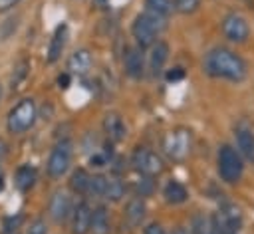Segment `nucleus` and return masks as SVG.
<instances>
[{
  "label": "nucleus",
  "instance_id": "obj_1",
  "mask_svg": "<svg viewBox=\"0 0 254 234\" xmlns=\"http://www.w3.org/2000/svg\"><path fill=\"white\" fill-rule=\"evenodd\" d=\"M202 71L214 79H226L232 83H240L248 75V65L236 52L228 48H212L204 54Z\"/></svg>",
  "mask_w": 254,
  "mask_h": 234
},
{
  "label": "nucleus",
  "instance_id": "obj_2",
  "mask_svg": "<svg viewBox=\"0 0 254 234\" xmlns=\"http://www.w3.org/2000/svg\"><path fill=\"white\" fill-rule=\"evenodd\" d=\"M165 26H167V18H163V16H157L149 10L137 14L131 24V34L137 42V48H141V50L151 48L157 42V36Z\"/></svg>",
  "mask_w": 254,
  "mask_h": 234
},
{
  "label": "nucleus",
  "instance_id": "obj_3",
  "mask_svg": "<svg viewBox=\"0 0 254 234\" xmlns=\"http://www.w3.org/2000/svg\"><path fill=\"white\" fill-rule=\"evenodd\" d=\"M216 171L218 176L226 182V184H236L242 180L244 175V159L242 155L236 151V147L224 143L218 147L216 153Z\"/></svg>",
  "mask_w": 254,
  "mask_h": 234
},
{
  "label": "nucleus",
  "instance_id": "obj_4",
  "mask_svg": "<svg viewBox=\"0 0 254 234\" xmlns=\"http://www.w3.org/2000/svg\"><path fill=\"white\" fill-rule=\"evenodd\" d=\"M36 117H38L36 103H34V99L26 97V99H20L10 109V113L6 117V127L12 135H22L28 129H32V125L36 123Z\"/></svg>",
  "mask_w": 254,
  "mask_h": 234
},
{
  "label": "nucleus",
  "instance_id": "obj_5",
  "mask_svg": "<svg viewBox=\"0 0 254 234\" xmlns=\"http://www.w3.org/2000/svg\"><path fill=\"white\" fill-rule=\"evenodd\" d=\"M190 147H192V133L187 127H177V129L169 131L163 141V149H165L167 157L177 163H181L189 157Z\"/></svg>",
  "mask_w": 254,
  "mask_h": 234
},
{
  "label": "nucleus",
  "instance_id": "obj_6",
  "mask_svg": "<svg viewBox=\"0 0 254 234\" xmlns=\"http://www.w3.org/2000/svg\"><path fill=\"white\" fill-rule=\"evenodd\" d=\"M212 222H214V228H216V234H240L242 230V224H244V218H242V210L232 204V202H226L218 208V212L212 216Z\"/></svg>",
  "mask_w": 254,
  "mask_h": 234
},
{
  "label": "nucleus",
  "instance_id": "obj_7",
  "mask_svg": "<svg viewBox=\"0 0 254 234\" xmlns=\"http://www.w3.org/2000/svg\"><path fill=\"white\" fill-rule=\"evenodd\" d=\"M71 155H73L71 141L62 139L60 143H56L52 153H50V157H48V165H46L48 175L52 178H62L67 173L69 165H71Z\"/></svg>",
  "mask_w": 254,
  "mask_h": 234
},
{
  "label": "nucleus",
  "instance_id": "obj_8",
  "mask_svg": "<svg viewBox=\"0 0 254 234\" xmlns=\"http://www.w3.org/2000/svg\"><path fill=\"white\" fill-rule=\"evenodd\" d=\"M222 36L232 44H244L250 36V24L240 12H228L220 20Z\"/></svg>",
  "mask_w": 254,
  "mask_h": 234
},
{
  "label": "nucleus",
  "instance_id": "obj_9",
  "mask_svg": "<svg viewBox=\"0 0 254 234\" xmlns=\"http://www.w3.org/2000/svg\"><path fill=\"white\" fill-rule=\"evenodd\" d=\"M131 165H133V169H135L139 175H143V176H157V175H161L163 169H165L163 159H161L155 151H151V149H147V147H137V149L133 151V155H131Z\"/></svg>",
  "mask_w": 254,
  "mask_h": 234
},
{
  "label": "nucleus",
  "instance_id": "obj_10",
  "mask_svg": "<svg viewBox=\"0 0 254 234\" xmlns=\"http://www.w3.org/2000/svg\"><path fill=\"white\" fill-rule=\"evenodd\" d=\"M71 198L67 196V192L64 190H56L50 198V204H48V210H50V216L56 220V222H65L69 216H71Z\"/></svg>",
  "mask_w": 254,
  "mask_h": 234
},
{
  "label": "nucleus",
  "instance_id": "obj_11",
  "mask_svg": "<svg viewBox=\"0 0 254 234\" xmlns=\"http://www.w3.org/2000/svg\"><path fill=\"white\" fill-rule=\"evenodd\" d=\"M234 139H236V151L242 155V159L254 161V131L246 123H238L234 127Z\"/></svg>",
  "mask_w": 254,
  "mask_h": 234
},
{
  "label": "nucleus",
  "instance_id": "obj_12",
  "mask_svg": "<svg viewBox=\"0 0 254 234\" xmlns=\"http://www.w3.org/2000/svg\"><path fill=\"white\" fill-rule=\"evenodd\" d=\"M123 67L125 73L133 79H141L145 73V59H143V50L141 48H125L123 54Z\"/></svg>",
  "mask_w": 254,
  "mask_h": 234
},
{
  "label": "nucleus",
  "instance_id": "obj_13",
  "mask_svg": "<svg viewBox=\"0 0 254 234\" xmlns=\"http://www.w3.org/2000/svg\"><path fill=\"white\" fill-rule=\"evenodd\" d=\"M91 232V206L87 202H77L71 208V234Z\"/></svg>",
  "mask_w": 254,
  "mask_h": 234
},
{
  "label": "nucleus",
  "instance_id": "obj_14",
  "mask_svg": "<svg viewBox=\"0 0 254 234\" xmlns=\"http://www.w3.org/2000/svg\"><path fill=\"white\" fill-rule=\"evenodd\" d=\"M103 131H105V135L113 143H121L127 137V125H125L123 117L119 113H115V111L105 113V117H103Z\"/></svg>",
  "mask_w": 254,
  "mask_h": 234
},
{
  "label": "nucleus",
  "instance_id": "obj_15",
  "mask_svg": "<svg viewBox=\"0 0 254 234\" xmlns=\"http://www.w3.org/2000/svg\"><path fill=\"white\" fill-rule=\"evenodd\" d=\"M65 42H67V24H58V28L54 30V36L50 40V46H48V63H56L60 58H62V52L65 48Z\"/></svg>",
  "mask_w": 254,
  "mask_h": 234
},
{
  "label": "nucleus",
  "instance_id": "obj_16",
  "mask_svg": "<svg viewBox=\"0 0 254 234\" xmlns=\"http://www.w3.org/2000/svg\"><path fill=\"white\" fill-rule=\"evenodd\" d=\"M91 63H93V58L89 54V50L81 48V50H75L69 59H67V73L69 75H85L89 69H91Z\"/></svg>",
  "mask_w": 254,
  "mask_h": 234
},
{
  "label": "nucleus",
  "instance_id": "obj_17",
  "mask_svg": "<svg viewBox=\"0 0 254 234\" xmlns=\"http://www.w3.org/2000/svg\"><path fill=\"white\" fill-rule=\"evenodd\" d=\"M169 59V44L163 42V40H157L153 46H151V54H149V69L153 75H159L165 67Z\"/></svg>",
  "mask_w": 254,
  "mask_h": 234
},
{
  "label": "nucleus",
  "instance_id": "obj_18",
  "mask_svg": "<svg viewBox=\"0 0 254 234\" xmlns=\"http://www.w3.org/2000/svg\"><path fill=\"white\" fill-rule=\"evenodd\" d=\"M163 198H165L169 204H183V202L189 200V190H187V186H185L183 182L171 178V180H167L165 186H163Z\"/></svg>",
  "mask_w": 254,
  "mask_h": 234
},
{
  "label": "nucleus",
  "instance_id": "obj_19",
  "mask_svg": "<svg viewBox=\"0 0 254 234\" xmlns=\"http://www.w3.org/2000/svg\"><path fill=\"white\" fill-rule=\"evenodd\" d=\"M145 214H147V206L141 200V196L139 198H131L125 204V220H127L129 226H139L145 220Z\"/></svg>",
  "mask_w": 254,
  "mask_h": 234
},
{
  "label": "nucleus",
  "instance_id": "obj_20",
  "mask_svg": "<svg viewBox=\"0 0 254 234\" xmlns=\"http://www.w3.org/2000/svg\"><path fill=\"white\" fill-rule=\"evenodd\" d=\"M14 184L18 190L22 192H28L34 184H36V169L32 165H22L16 169V175H14Z\"/></svg>",
  "mask_w": 254,
  "mask_h": 234
},
{
  "label": "nucleus",
  "instance_id": "obj_21",
  "mask_svg": "<svg viewBox=\"0 0 254 234\" xmlns=\"http://www.w3.org/2000/svg\"><path fill=\"white\" fill-rule=\"evenodd\" d=\"M91 232L93 234H109V214L105 206H97L91 210Z\"/></svg>",
  "mask_w": 254,
  "mask_h": 234
},
{
  "label": "nucleus",
  "instance_id": "obj_22",
  "mask_svg": "<svg viewBox=\"0 0 254 234\" xmlns=\"http://www.w3.org/2000/svg\"><path fill=\"white\" fill-rule=\"evenodd\" d=\"M87 186H89V173L85 169H75L69 176V188L75 194H87Z\"/></svg>",
  "mask_w": 254,
  "mask_h": 234
},
{
  "label": "nucleus",
  "instance_id": "obj_23",
  "mask_svg": "<svg viewBox=\"0 0 254 234\" xmlns=\"http://www.w3.org/2000/svg\"><path fill=\"white\" fill-rule=\"evenodd\" d=\"M190 232H192V234H216L212 216L194 214L192 220H190Z\"/></svg>",
  "mask_w": 254,
  "mask_h": 234
},
{
  "label": "nucleus",
  "instance_id": "obj_24",
  "mask_svg": "<svg viewBox=\"0 0 254 234\" xmlns=\"http://www.w3.org/2000/svg\"><path fill=\"white\" fill-rule=\"evenodd\" d=\"M123 196H125V184H123L119 178L107 176V184H105L103 198H107V200H111V202H119Z\"/></svg>",
  "mask_w": 254,
  "mask_h": 234
},
{
  "label": "nucleus",
  "instance_id": "obj_25",
  "mask_svg": "<svg viewBox=\"0 0 254 234\" xmlns=\"http://www.w3.org/2000/svg\"><path fill=\"white\" fill-rule=\"evenodd\" d=\"M145 10L169 18V14L173 12V0H145Z\"/></svg>",
  "mask_w": 254,
  "mask_h": 234
},
{
  "label": "nucleus",
  "instance_id": "obj_26",
  "mask_svg": "<svg viewBox=\"0 0 254 234\" xmlns=\"http://www.w3.org/2000/svg\"><path fill=\"white\" fill-rule=\"evenodd\" d=\"M105 184H107V176L105 175H89L87 194H91V196H103Z\"/></svg>",
  "mask_w": 254,
  "mask_h": 234
},
{
  "label": "nucleus",
  "instance_id": "obj_27",
  "mask_svg": "<svg viewBox=\"0 0 254 234\" xmlns=\"http://www.w3.org/2000/svg\"><path fill=\"white\" fill-rule=\"evenodd\" d=\"M28 67H30L28 59H20V61L16 63V69H14V73H12V91H14V89H18L20 81L28 75Z\"/></svg>",
  "mask_w": 254,
  "mask_h": 234
},
{
  "label": "nucleus",
  "instance_id": "obj_28",
  "mask_svg": "<svg viewBox=\"0 0 254 234\" xmlns=\"http://www.w3.org/2000/svg\"><path fill=\"white\" fill-rule=\"evenodd\" d=\"M200 6V0H173V8L179 14H192Z\"/></svg>",
  "mask_w": 254,
  "mask_h": 234
},
{
  "label": "nucleus",
  "instance_id": "obj_29",
  "mask_svg": "<svg viewBox=\"0 0 254 234\" xmlns=\"http://www.w3.org/2000/svg\"><path fill=\"white\" fill-rule=\"evenodd\" d=\"M28 234H48V224L44 218H36L30 228H28Z\"/></svg>",
  "mask_w": 254,
  "mask_h": 234
},
{
  "label": "nucleus",
  "instance_id": "obj_30",
  "mask_svg": "<svg viewBox=\"0 0 254 234\" xmlns=\"http://www.w3.org/2000/svg\"><path fill=\"white\" fill-rule=\"evenodd\" d=\"M153 176H143V178H139V182H137V192L141 194V196H145V194H149L151 190H153V180H151Z\"/></svg>",
  "mask_w": 254,
  "mask_h": 234
},
{
  "label": "nucleus",
  "instance_id": "obj_31",
  "mask_svg": "<svg viewBox=\"0 0 254 234\" xmlns=\"http://www.w3.org/2000/svg\"><path fill=\"white\" fill-rule=\"evenodd\" d=\"M185 77V69L183 67H173V69H169L167 71V81H181Z\"/></svg>",
  "mask_w": 254,
  "mask_h": 234
},
{
  "label": "nucleus",
  "instance_id": "obj_32",
  "mask_svg": "<svg viewBox=\"0 0 254 234\" xmlns=\"http://www.w3.org/2000/svg\"><path fill=\"white\" fill-rule=\"evenodd\" d=\"M143 234H167V230L163 228V224H159V222H151V224L143 230Z\"/></svg>",
  "mask_w": 254,
  "mask_h": 234
},
{
  "label": "nucleus",
  "instance_id": "obj_33",
  "mask_svg": "<svg viewBox=\"0 0 254 234\" xmlns=\"http://www.w3.org/2000/svg\"><path fill=\"white\" fill-rule=\"evenodd\" d=\"M20 222H22V214H18L16 218H14V216H12V218H8L4 226H6V230H8V232H14V230L20 226Z\"/></svg>",
  "mask_w": 254,
  "mask_h": 234
},
{
  "label": "nucleus",
  "instance_id": "obj_34",
  "mask_svg": "<svg viewBox=\"0 0 254 234\" xmlns=\"http://www.w3.org/2000/svg\"><path fill=\"white\" fill-rule=\"evenodd\" d=\"M18 2H20V0H0V14H2V12L12 10V8H14Z\"/></svg>",
  "mask_w": 254,
  "mask_h": 234
},
{
  "label": "nucleus",
  "instance_id": "obj_35",
  "mask_svg": "<svg viewBox=\"0 0 254 234\" xmlns=\"http://www.w3.org/2000/svg\"><path fill=\"white\" fill-rule=\"evenodd\" d=\"M105 163H107V157L105 155H93L91 157V165L93 167H103Z\"/></svg>",
  "mask_w": 254,
  "mask_h": 234
},
{
  "label": "nucleus",
  "instance_id": "obj_36",
  "mask_svg": "<svg viewBox=\"0 0 254 234\" xmlns=\"http://www.w3.org/2000/svg\"><path fill=\"white\" fill-rule=\"evenodd\" d=\"M58 83H60V87H64V89H65V87L69 85V73H67V71H65V73H62V75L58 77Z\"/></svg>",
  "mask_w": 254,
  "mask_h": 234
},
{
  "label": "nucleus",
  "instance_id": "obj_37",
  "mask_svg": "<svg viewBox=\"0 0 254 234\" xmlns=\"http://www.w3.org/2000/svg\"><path fill=\"white\" fill-rule=\"evenodd\" d=\"M173 234H189V230H185V228H181V226H179V228H175V230H173Z\"/></svg>",
  "mask_w": 254,
  "mask_h": 234
},
{
  "label": "nucleus",
  "instance_id": "obj_38",
  "mask_svg": "<svg viewBox=\"0 0 254 234\" xmlns=\"http://www.w3.org/2000/svg\"><path fill=\"white\" fill-rule=\"evenodd\" d=\"M107 2H109V0H95V4H97V6H105Z\"/></svg>",
  "mask_w": 254,
  "mask_h": 234
},
{
  "label": "nucleus",
  "instance_id": "obj_39",
  "mask_svg": "<svg viewBox=\"0 0 254 234\" xmlns=\"http://www.w3.org/2000/svg\"><path fill=\"white\" fill-rule=\"evenodd\" d=\"M2 190H4V178L0 176V192H2Z\"/></svg>",
  "mask_w": 254,
  "mask_h": 234
},
{
  "label": "nucleus",
  "instance_id": "obj_40",
  "mask_svg": "<svg viewBox=\"0 0 254 234\" xmlns=\"http://www.w3.org/2000/svg\"><path fill=\"white\" fill-rule=\"evenodd\" d=\"M0 99H2V85H0Z\"/></svg>",
  "mask_w": 254,
  "mask_h": 234
}]
</instances>
